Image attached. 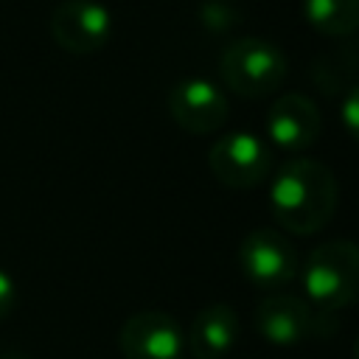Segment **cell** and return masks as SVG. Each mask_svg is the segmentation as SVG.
Returning a JSON list of instances; mask_svg holds the SVG:
<instances>
[{
	"instance_id": "6da1fadb",
	"label": "cell",
	"mask_w": 359,
	"mask_h": 359,
	"mask_svg": "<svg viewBox=\"0 0 359 359\" xmlns=\"http://www.w3.org/2000/svg\"><path fill=\"white\" fill-rule=\"evenodd\" d=\"M337 199L339 185L334 171L311 157L286 160L269 182V210L294 236L323 230L337 210Z\"/></svg>"
},
{
	"instance_id": "7a4b0ae2",
	"label": "cell",
	"mask_w": 359,
	"mask_h": 359,
	"mask_svg": "<svg viewBox=\"0 0 359 359\" xmlns=\"http://www.w3.org/2000/svg\"><path fill=\"white\" fill-rule=\"evenodd\" d=\"M303 289L311 306L337 311L359 300V244L337 238L314 247L303 264Z\"/></svg>"
},
{
	"instance_id": "3957f363",
	"label": "cell",
	"mask_w": 359,
	"mask_h": 359,
	"mask_svg": "<svg viewBox=\"0 0 359 359\" xmlns=\"http://www.w3.org/2000/svg\"><path fill=\"white\" fill-rule=\"evenodd\" d=\"M286 70L289 65L280 48L261 36L233 39L219 56L222 81L244 98H266L278 93Z\"/></svg>"
},
{
	"instance_id": "277c9868",
	"label": "cell",
	"mask_w": 359,
	"mask_h": 359,
	"mask_svg": "<svg viewBox=\"0 0 359 359\" xmlns=\"http://www.w3.org/2000/svg\"><path fill=\"white\" fill-rule=\"evenodd\" d=\"M328 311L311 306L309 300L286 292L266 294L255 309V328L272 345H297L311 337H328L323 328Z\"/></svg>"
},
{
	"instance_id": "5b68a950",
	"label": "cell",
	"mask_w": 359,
	"mask_h": 359,
	"mask_svg": "<svg viewBox=\"0 0 359 359\" xmlns=\"http://www.w3.org/2000/svg\"><path fill=\"white\" fill-rule=\"evenodd\" d=\"M208 165L222 185L244 191L266 180L272 165V151L252 132H230L210 146Z\"/></svg>"
},
{
	"instance_id": "8992f818",
	"label": "cell",
	"mask_w": 359,
	"mask_h": 359,
	"mask_svg": "<svg viewBox=\"0 0 359 359\" xmlns=\"http://www.w3.org/2000/svg\"><path fill=\"white\" fill-rule=\"evenodd\" d=\"M50 36L73 56L95 53L112 36V14L98 0H65L50 14Z\"/></svg>"
},
{
	"instance_id": "52a82bcc",
	"label": "cell",
	"mask_w": 359,
	"mask_h": 359,
	"mask_svg": "<svg viewBox=\"0 0 359 359\" xmlns=\"http://www.w3.org/2000/svg\"><path fill=\"white\" fill-rule=\"evenodd\" d=\"M241 272L261 289H278L297 275V255L286 236L272 227H255L238 247Z\"/></svg>"
},
{
	"instance_id": "ba28073f",
	"label": "cell",
	"mask_w": 359,
	"mask_h": 359,
	"mask_svg": "<svg viewBox=\"0 0 359 359\" xmlns=\"http://www.w3.org/2000/svg\"><path fill=\"white\" fill-rule=\"evenodd\" d=\"M171 121L191 135H210L227 123L230 104L208 79H182L168 93Z\"/></svg>"
},
{
	"instance_id": "9c48e42d",
	"label": "cell",
	"mask_w": 359,
	"mask_h": 359,
	"mask_svg": "<svg viewBox=\"0 0 359 359\" xmlns=\"http://www.w3.org/2000/svg\"><path fill=\"white\" fill-rule=\"evenodd\" d=\"M118 345L126 359H180L185 337L168 311L146 309L121 325Z\"/></svg>"
},
{
	"instance_id": "30bf717a",
	"label": "cell",
	"mask_w": 359,
	"mask_h": 359,
	"mask_svg": "<svg viewBox=\"0 0 359 359\" xmlns=\"http://www.w3.org/2000/svg\"><path fill=\"white\" fill-rule=\"evenodd\" d=\"M323 129L317 104L303 93H286L272 101L266 112V135L283 151L309 149Z\"/></svg>"
},
{
	"instance_id": "8fae6325",
	"label": "cell",
	"mask_w": 359,
	"mask_h": 359,
	"mask_svg": "<svg viewBox=\"0 0 359 359\" xmlns=\"http://www.w3.org/2000/svg\"><path fill=\"white\" fill-rule=\"evenodd\" d=\"M238 339V314L227 303L205 306L191 325L188 345L194 359H224Z\"/></svg>"
},
{
	"instance_id": "7c38bea8",
	"label": "cell",
	"mask_w": 359,
	"mask_h": 359,
	"mask_svg": "<svg viewBox=\"0 0 359 359\" xmlns=\"http://www.w3.org/2000/svg\"><path fill=\"white\" fill-rule=\"evenodd\" d=\"M303 17L323 36H348L359 28V0H303Z\"/></svg>"
},
{
	"instance_id": "4fadbf2b",
	"label": "cell",
	"mask_w": 359,
	"mask_h": 359,
	"mask_svg": "<svg viewBox=\"0 0 359 359\" xmlns=\"http://www.w3.org/2000/svg\"><path fill=\"white\" fill-rule=\"evenodd\" d=\"M342 123L353 140H359V84H353L342 101Z\"/></svg>"
},
{
	"instance_id": "5bb4252c",
	"label": "cell",
	"mask_w": 359,
	"mask_h": 359,
	"mask_svg": "<svg viewBox=\"0 0 359 359\" xmlns=\"http://www.w3.org/2000/svg\"><path fill=\"white\" fill-rule=\"evenodd\" d=\"M14 300H17V286H14L11 275L6 269H0V320L14 309Z\"/></svg>"
},
{
	"instance_id": "9a60e30c",
	"label": "cell",
	"mask_w": 359,
	"mask_h": 359,
	"mask_svg": "<svg viewBox=\"0 0 359 359\" xmlns=\"http://www.w3.org/2000/svg\"><path fill=\"white\" fill-rule=\"evenodd\" d=\"M351 356H353V359H359V337L353 339V348H351Z\"/></svg>"
}]
</instances>
